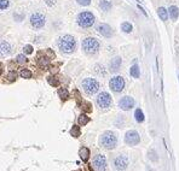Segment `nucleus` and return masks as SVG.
I'll use <instances>...</instances> for the list:
<instances>
[{
    "instance_id": "f257e3e1",
    "label": "nucleus",
    "mask_w": 179,
    "mask_h": 171,
    "mask_svg": "<svg viewBox=\"0 0 179 171\" xmlns=\"http://www.w3.org/2000/svg\"><path fill=\"white\" fill-rule=\"evenodd\" d=\"M58 47L63 53L70 54L76 48V41L70 35H63L58 40Z\"/></svg>"
},
{
    "instance_id": "f03ea898",
    "label": "nucleus",
    "mask_w": 179,
    "mask_h": 171,
    "mask_svg": "<svg viewBox=\"0 0 179 171\" xmlns=\"http://www.w3.org/2000/svg\"><path fill=\"white\" fill-rule=\"evenodd\" d=\"M82 50L87 54H96L99 50V42L95 38H86L82 41Z\"/></svg>"
},
{
    "instance_id": "7ed1b4c3",
    "label": "nucleus",
    "mask_w": 179,
    "mask_h": 171,
    "mask_svg": "<svg viewBox=\"0 0 179 171\" xmlns=\"http://www.w3.org/2000/svg\"><path fill=\"white\" fill-rule=\"evenodd\" d=\"M118 139L115 136V134L111 131H105L101 136V145L107 150H113L116 146Z\"/></svg>"
},
{
    "instance_id": "20e7f679",
    "label": "nucleus",
    "mask_w": 179,
    "mask_h": 171,
    "mask_svg": "<svg viewBox=\"0 0 179 171\" xmlns=\"http://www.w3.org/2000/svg\"><path fill=\"white\" fill-rule=\"evenodd\" d=\"M95 16L88 11H84L78 16V24L81 28H90L95 24Z\"/></svg>"
},
{
    "instance_id": "39448f33",
    "label": "nucleus",
    "mask_w": 179,
    "mask_h": 171,
    "mask_svg": "<svg viewBox=\"0 0 179 171\" xmlns=\"http://www.w3.org/2000/svg\"><path fill=\"white\" fill-rule=\"evenodd\" d=\"M82 88L86 94L88 95H93L99 89V83L95 78H85L82 81Z\"/></svg>"
},
{
    "instance_id": "423d86ee",
    "label": "nucleus",
    "mask_w": 179,
    "mask_h": 171,
    "mask_svg": "<svg viewBox=\"0 0 179 171\" xmlns=\"http://www.w3.org/2000/svg\"><path fill=\"white\" fill-rule=\"evenodd\" d=\"M113 103V100H111V97H110V94L107 93V92H102L98 94V97H97V105L99 106L101 109H108V107H110V105Z\"/></svg>"
},
{
    "instance_id": "0eeeda50",
    "label": "nucleus",
    "mask_w": 179,
    "mask_h": 171,
    "mask_svg": "<svg viewBox=\"0 0 179 171\" xmlns=\"http://www.w3.org/2000/svg\"><path fill=\"white\" fill-rule=\"evenodd\" d=\"M109 86H110L111 91L119 93L121 91H124V88H125V80L121 77V76H115V77H113L110 80V82H109Z\"/></svg>"
},
{
    "instance_id": "6e6552de",
    "label": "nucleus",
    "mask_w": 179,
    "mask_h": 171,
    "mask_svg": "<svg viewBox=\"0 0 179 171\" xmlns=\"http://www.w3.org/2000/svg\"><path fill=\"white\" fill-rule=\"evenodd\" d=\"M92 165L96 171H105L107 168V159L104 156L98 154L93 158V162H92Z\"/></svg>"
},
{
    "instance_id": "1a4fd4ad",
    "label": "nucleus",
    "mask_w": 179,
    "mask_h": 171,
    "mask_svg": "<svg viewBox=\"0 0 179 171\" xmlns=\"http://www.w3.org/2000/svg\"><path fill=\"white\" fill-rule=\"evenodd\" d=\"M45 16L41 15V13H34L32 17H30V24L35 28V29H40L45 25Z\"/></svg>"
},
{
    "instance_id": "9d476101",
    "label": "nucleus",
    "mask_w": 179,
    "mask_h": 171,
    "mask_svg": "<svg viewBox=\"0 0 179 171\" xmlns=\"http://www.w3.org/2000/svg\"><path fill=\"white\" fill-rule=\"evenodd\" d=\"M125 141H126L127 145H131V146L138 145L139 144V141H140V136L137 131L131 130V131H127L126 136H125Z\"/></svg>"
},
{
    "instance_id": "9b49d317",
    "label": "nucleus",
    "mask_w": 179,
    "mask_h": 171,
    "mask_svg": "<svg viewBox=\"0 0 179 171\" xmlns=\"http://www.w3.org/2000/svg\"><path fill=\"white\" fill-rule=\"evenodd\" d=\"M114 165H115V169L121 171V170H125L128 165V159H127L125 156H119L114 162Z\"/></svg>"
},
{
    "instance_id": "f8f14e48",
    "label": "nucleus",
    "mask_w": 179,
    "mask_h": 171,
    "mask_svg": "<svg viewBox=\"0 0 179 171\" xmlns=\"http://www.w3.org/2000/svg\"><path fill=\"white\" fill-rule=\"evenodd\" d=\"M119 105H120V107L122 110H130V109H132L134 106V100H133V98H131V97H124L119 101Z\"/></svg>"
},
{
    "instance_id": "ddd939ff",
    "label": "nucleus",
    "mask_w": 179,
    "mask_h": 171,
    "mask_svg": "<svg viewBox=\"0 0 179 171\" xmlns=\"http://www.w3.org/2000/svg\"><path fill=\"white\" fill-rule=\"evenodd\" d=\"M97 30H98V33H99L101 35H103L104 38H110L111 35H113V29L110 28V25L104 24V23L98 25Z\"/></svg>"
},
{
    "instance_id": "4468645a",
    "label": "nucleus",
    "mask_w": 179,
    "mask_h": 171,
    "mask_svg": "<svg viewBox=\"0 0 179 171\" xmlns=\"http://www.w3.org/2000/svg\"><path fill=\"white\" fill-rule=\"evenodd\" d=\"M11 53V46L6 41H0V57H6Z\"/></svg>"
},
{
    "instance_id": "2eb2a0df",
    "label": "nucleus",
    "mask_w": 179,
    "mask_h": 171,
    "mask_svg": "<svg viewBox=\"0 0 179 171\" xmlns=\"http://www.w3.org/2000/svg\"><path fill=\"white\" fill-rule=\"evenodd\" d=\"M120 66H121V58L120 57H115L114 59H111V62L109 63V70H110L111 72L119 71Z\"/></svg>"
},
{
    "instance_id": "dca6fc26",
    "label": "nucleus",
    "mask_w": 179,
    "mask_h": 171,
    "mask_svg": "<svg viewBox=\"0 0 179 171\" xmlns=\"http://www.w3.org/2000/svg\"><path fill=\"white\" fill-rule=\"evenodd\" d=\"M38 62H39V64L41 66H46L50 63V58L46 56L45 53L41 52V53H39V54H38Z\"/></svg>"
},
{
    "instance_id": "f3484780",
    "label": "nucleus",
    "mask_w": 179,
    "mask_h": 171,
    "mask_svg": "<svg viewBox=\"0 0 179 171\" xmlns=\"http://www.w3.org/2000/svg\"><path fill=\"white\" fill-rule=\"evenodd\" d=\"M79 156L82 159V162H87L88 158H90V150L87 147H81L79 151Z\"/></svg>"
},
{
    "instance_id": "a211bd4d",
    "label": "nucleus",
    "mask_w": 179,
    "mask_h": 171,
    "mask_svg": "<svg viewBox=\"0 0 179 171\" xmlns=\"http://www.w3.org/2000/svg\"><path fill=\"white\" fill-rule=\"evenodd\" d=\"M130 74H131L132 77H134V78L139 77V76H140V70H139V68H138V65H136V64H134V65L130 69Z\"/></svg>"
},
{
    "instance_id": "6ab92c4d",
    "label": "nucleus",
    "mask_w": 179,
    "mask_h": 171,
    "mask_svg": "<svg viewBox=\"0 0 179 171\" xmlns=\"http://www.w3.org/2000/svg\"><path fill=\"white\" fill-rule=\"evenodd\" d=\"M170 16H171V18H172L173 21H176V19L178 18V16H179V10H178L177 6H174V5L170 7Z\"/></svg>"
},
{
    "instance_id": "aec40b11",
    "label": "nucleus",
    "mask_w": 179,
    "mask_h": 171,
    "mask_svg": "<svg viewBox=\"0 0 179 171\" xmlns=\"http://www.w3.org/2000/svg\"><path fill=\"white\" fill-rule=\"evenodd\" d=\"M157 13H159V17L162 21H167V18H168V13H167V10L165 7H160L157 10Z\"/></svg>"
},
{
    "instance_id": "412c9836",
    "label": "nucleus",
    "mask_w": 179,
    "mask_h": 171,
    "mask_svg": "<svg viewBox=\"0 0 179 171\" xmlns=\"http://www.w3.org/2000/svg\"><path fill=\"white\" fill-rule=\"evenodd\" d=\"M90 122V118L86 115H80L79 116V118H78V123L80 125H86L87 123Z\"/></svg>"
},
{
    "instance_id": "4be33fe9",
    "label": "nucleus",
    "mask_w": 179,
    "mask_h": 171,
    "mask_svg": "<svg viewBox=\"0 0 179 171\" xmlns=\"http://www.w3.org/2000/svg\"><path fill=\"white\" fill-rule=\"evenodd\" d=\"M99 6H101V9L103 11H109L111 9V4H110V1H108V0H102Z\"/></svg>"
},
{
    "instance_id": "5701e85b",
    "label": "nucleus",
    "mask_w": 179,
    "mask_h": 171,
    "mask_svg": "<svg viewBox=\"0 0 179 171\" xmlns=\"http://www.w3.org/2000/svg\"><path fill=\"white\" fill-rule=\"evenodd\" d=\"M80 134H81V131H80V127L78 125H73V128L70 129V135L73 137H79Z\"/></svg>"
},
{
    "instance_id": "b1692460",
    "label": "nucleus",
    "mask_w": 179,
    "mask_h": 171,
    "mask_svg": "<svg viewBox=\"0 0 179 171\" xmlns=\"http://www.w3.org/2000/svg\"><path fill=\"white\" fill-rule=\"evenodd\" d=\"M58 95H59V98L62 100H67L68 97H69V93H68V91L66 89V88H59V89H58Z\"/></svg>"
},
{
    "instance_id": "393cba45",
    "label": "nucleus",
    "mask_w": 179,
    "mask_h": 171,
    "mask_svg": "<svg viewBox=\"0 0 179 171\" xmlns=\"http://www.w3.org/2000/svg\"><path fill=\"white\" fill-rule=\"evenodd\" d=\"M47 82H49L51 86H53V87H58V84H59V80L57 78V77H55V76H49V77H47Z\"/></svg>"
},
{
    "instance_id": "a878e982",
    "label": "nucleus",
    "mask_w": 179,
    "mask_h": 171,
    "mask_svg": "<svg viewBox=\"0 0 179 171\" xmlns=\"http://www.w3.org/2000/svg\"><path fill=\"white\" fill-rule=\"evenodd\" d=\"M134 117H136V121H137L138 123H142V122L144 121V115H143V112H142L139 109H138V110H136Z\"/></svg>"
},
{
    "instance_id": "bb28decb",
    "label": "nucleus",
    "mask_w": 179,
    "mask_h": 171,
    "mask_svg": "<svg viewBox=\"0 0 179 171\" xmlns=\"http://www.w3.org/2000/svg\"><path fill=\"white\" fill-rule=\"evenodd\" d=\"M121 29H122L125 33H131L132 32V24L128 23V22H125V23L121 24Z\"/></svg>"
},
{
    "instance_id": "cd10ccee",
    "label": "nucleus",
    "mask_w": 179,
    "mask_h": 171,
    "mask_svg": "<svg viewBox=\"0 0 179 171\" xmlns=\"http://www.w3.org/2000/svg\"><path fill=\"white\" fill-rule=\"evenodd\" d=\"M20 75H21V77H23V78H30L32 77V72L28 69H22Z\"/></svg>"
},
{
    "instance_id": "c85d7f7f",
    "label": "nucleus",
    "mask_w": 179,
    "mask_h": 171,
    "mask_svg": "<svg viewBox=\"0 0 179 171\" xmlns=\"http://www.w3.org/2000/svg\"><path fill=\"white\" fill-rule=\"evenodd\" d=\"M16 60H17V63H18V64H26L27 63V58H26V56H23V54H18V56H17V58H16Z\"/></svg>"
},
{
    "instance_id": "c756f323",
    "label": "nucleus",
    "mask_w": 179,
    "mask_h": 171,
    "mask_svg": "<svg viewBox=\"0 0 179 171\" xmlns=\"http://www.w3.org/2000/svg\"><path fill=\"white\" fill-rule=\"evenodd\" d=\"M9 0H0V10H5L9 7Z\"/></svg>"
},
{
    "instance_id": "7c9ffc66",
    "label": "nucleus",
    "mask_w": 179,
    "mask_h": 171,
    "mask_svg": "<svg viewBox=\"0 0 179 171\" xmlns=\"http://www.w3.org/2000/svg\"><path fill=\"white\" fill-rule=\"evenodd\" d=\"M81 106H82L81 109H82L84 111H86V112H91V110H92V109H91V104H90V103H82Z\"/></svg>"
},
{
    "instance_id": "2f4dec72",
    "label": "nucleus",
    "mask_w": 179,
    "mask_h": 171,
    "mask_svg": "<svg viewBox=\"0 0 179 171\" xmlns=\"http://www.w3.org/2000/svg\"><path fill=\"white\" fill-rule=\"evenodd\" d=\"M16 77H17V74H16L15 71H11V72H9V75H7V80L11 81V82H14V81L16 80Z\"/></svg>"
},
{
    "instance_id": "473e14b6",
    "label": "nucleus",
    "mask_w": 179,
    "mask_h": 171,
    "mask_svg": "<svg viewBox=\"0 0 179 171\" xmlns=\"http://www.w3.org/2000/svg\"><path fill=\"white\" fill-rule=\"evenodd\" d=\"M24 53L26 54H32L33 53V46H30V45H27V46H24Z\"/></svg>"
},
{
    "instance_id": "72a5a7b5",
    "label": "nucleus",
    "mask_w": 179,
    "mask_h": 171,
    "mask_svg": "<svg viewBox=\"0 0 179 171\" xmlns=\"http://www.w3.org/2000/svg\"><path fill=\"white\" fill-rule=\"evenodd\" d=\"M76 1H78V4L82 5V6H87V5H90L91 0H76Z\"/></svg>"
},
{
    "instance_id": "f704fd0d",
    "label": "nucleus",
    "mask_w": 179,
    "mask_h": 171,
    "mask_svg": "<svg viewBox=\"0 0 179 171\" xmlns=\"http://www.w3.org/2000/svg\"><path fill=\"white\" fill-rule=\"evenodd\" d=\"M46 3H47L49 5H53V4H55V0H47Z\"/></svg>"
},
{
    "instance_id": "c9c22d12",
    "label": "nucleus",
    "mask_w": 179,
    "mask_h": 171,
    "mask_svg": "<svg viewBox=\"0 0 179 171\" xmlns=\"http://www.w3.org/2000/svg\"><path fill=\"white\" fill-rule=\"evenodd\" d=\"M1 71H3V66H1V64H0V74H1Z\"/></svg>"
}]
</instances>
